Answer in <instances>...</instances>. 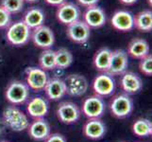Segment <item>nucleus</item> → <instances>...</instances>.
I'll return each instance as SVG.
<instances>
[{"mask_svg": "<svg viewBox=\"0 0 152 142\" xmlns=\"http://www.w3.org/2000/svg\"><path fill=\"white\" fill-rule=\"evenodd\" d=\"M2 119L6 127L14 132L25 131L29 125V120L27 115L14 105H10L4 109Z\"/></svg>", "mask_w": 152, "mask_h": 142, "instance_id": "1", "label": "nucleus"}, {"mask_svg": "<svg viewBox=\"0 0 152 142\" xmlns=\"http://www.w3.org/2000/svg\"><path fill=\"white\" fill-rule=\"evenodd\" d=\"M6 38L9 44L14 46H22L30 40L31 29L23 20L16 21L6 29Z\"/></svg>", "mask_w": 152, "mask_h": 142, "instance_id": "2", "label": "nucleus"}, {"mask_svg": "<svg viewBox=\"0 0 152 142\" xmlns=\"http://www.w3.org/2000/svg\"><path fill=\"white\" fill-rule=\"evenodd\" d=\"M5 97L12 105H21L29 98V87L21 81H12L6 88Z\"/></svg>", "mask_w": 152, "mask_h": 142, "instance_id": "3", "label": "nucleus"}, {"mask_svg": "<svg viewBox=\"0 0 152 142\" xmlns=\"http://www.w3.org/2000/svg\"><path fill=\"white\" fill-rule=\"evenodd\" d=\"M110 110L115 118H127L133 110V102L129 94H117L110 102Z\"/></svg>", "mask_w": 152, "mask_h": 142, "instance_id": "4", "label": "nucleus"}, {"mask_svg": "<svg viewBox=\"0 0 152 142\" xmlns=\"http://www.w3.org/2000/svg\"><path fill=\"white\" fill-rule=\"evenodd\" d=\"M30 39L35 46L42 49H51L55 43V34L49 27L42 25L31 29Z\"/></svg>", "mask_w": 152, "mask_h": 142, "instance_id": "5", "label": "nucleus"}, {"mask_svg": "<svg viewBox=\"0 0 152 142\" xmlns=\"http://www.w3.org/2000/svg\"><path fill=\"white\" fill-rule=\"evenodd\" d=\"M66 34L72 42L77 44H83L90 38L91 29L83 20L78 19L67 26Z\"/></svg>", "mask_w": 152, "mask_h": 142, "instance_id": "6", "label": "nucleus"}, {"mask_svg": "<svg viewBox=\"0 0 152 142\" xmlns=\"http://www.w3.org/2000/svg\"><path fill=\"white\" fill-rule=\"evenodd\" d=\"M58 119L65 124H73L80 118V109L72 102H62L56 110Z\"/></svg>", "mask_w": 152, "mask_h": 142, "instance_id": "7", "label": "nucleus"}, {"mask_svg": "<svg viewBox=\"0 0 152 142\" xmlns=\"http://www.w3.org/2000/svg\"><path fill=\"white\" fill-rule=\"evenodd\" d=\"M93 90L99 97H109L115 90V81L113 76L107 72L97 75L93 82Z\"/></svg>", "mask_w": 152, "mask_h": 142, "instance_id": "8", "label": "nucleus"}, {"mask_svg": "<svg viewBox=\"0 0 152 142\" xmlns=\"http://www.w3.org/2000/svg\"><path fill=\"white\" fill-rule=\"evenodd\" d=\"M64 83L66 87V94L72 97H80L88 90V81L80 74H70L65 77Z\"/></svg>", "mask_w": 152, "mask_h": 142, "instance_id": "9", "label": "nucleus"}, {"mask_svg": "<svg viewBox=\"0 0 152 142\" xmlns=\"http://www.w3.org/2000/svg\"><path fill=\"white\" fill-rule=\"evenodd\" d=\"M105 102L102 97L93 95L86 98L82 102V113L88 118H98L105 112Z\"/></svg>", "mask_w": 152, "mask_h": 142, "instance_id": "10", "label": "nucleus"}, {"mask_svg": "<svg viewBox=\"0 0 152 142\" xmlns=\"http://www.w3.org/2000/svg\"><path fill=\"white\" fill-rule=\"evenodd\" d=\"M80 10L76 4L72 2H64L57 7L56 17L60 23L68 26L80 17Z\"/></svg>", "mask_w": 152, "mask_h": 142, "instance_id": "11", "label": "nucleus"}, {"mask_svg": "<svg viewBox=\"0 0 152 142\" xmlns=\"http://www.w3.org/2000/svg\"><path fill=\"white\" fill-rule=\"evenodd\" d=\"M129 66V58L127 51L123 49H115L112 52L110 66L107 71L111 76L122 75L127 71Z\"/></svg>", "mask_w": 152, "mask_h": 142, "instance_id": "12", "label": "nucleus"}, {"mask_svg": "<svg viewBox=\"0 0 152 142\" xmlns=\"http://www.w3.org/2000/svg\"><path fill=\"white\" fill-rule=\"evenodd\" d=\"M26 75L28 86L35 91L43 90L48 80V73L41 67H28L26 69Z\"/></svg>", "mask_w": 152, "mask_h": 142, "instance_id": "13", "label": "nucleus"}, {"mask_svg": "<svg viewBox=\"0 0 152 142\" xmlns=\"http://www.w3.org/2000/svg\"><path fill=\"white\" fill-rule=\"evenodd\" d=\"M111 24L113 28L118 31H130L134 28V15L128 10H117L113 14Z\"/></svg>", "mask_w": 152, "mask_h": 142, "instance_id": "14", "label": "nucleus"}, {"mask_svg": "<svg viewBox=\"0 0 152 142\" xmlns=\"http://www.w3.org/2000/svg\"><path fill=\"white\" fill-rule=\"evenodd\" d=\"M83 21L89 26L90 29H98L106 23V13L104 10L100 7L93 6L86 8V10L83 13Z\"/></svg>", "mask_w": 152, "mask_h": 142, "instance_id": "15", "label": "nucleus"}, {"mask_svg": "<svg viewBox=\"0 0 152 142\" xmlns=\"http://www.w3.org/2000/svg\"><path fill=\"white\" fill-rule=\"evenodd\" d=\"M44 90L46 97L51 101H59L66 95L64 81L59 77L48 79Z\"/></svg>", "mask_w": 152, "mask_h": 142, "instance_id": "16", "label": "nucleus"}, {"mask_svg": "<svg viewBox=\"0 0 152 142\" xmlns=\"http://www.w3.org/2000/svg\"><path fill=\"white\" fill-rule=\"evenodd\" d=\"M120 85L126 94H136L143 87L141 78L132 71H126L122 74Z\"/></svg>", "mask_w": 152, "mask_h": 142, "instance_id": "17", "label": "nucleus"}, {"mask_svg": "<svg viewBox=\"0 0 152 142\" xmlns=\"http://www.w3.org/2000/svg\"><path fill=\"white\" fill-rule=\"evenodd\" d=\"M83 134L86 138L97 140L106 134V126L100 118H89L83 126Z\"/></svg>", "mask_w": 152, "mask_h": 142, "instance_id": "18", "label": "nucleus"}, {"mask_svg": "<svg viewBox=\"0 0 152 142\" xmlns=\"http://www.w3.org/2000/svg\"><path fill=\"white\" fill-rule=\"evenodd\" d=\"M48 102L42 97H34L27 104V110L33 118H43L48 113Z\"/></svg>", "mask_w": 152, "mask_h": 142, "instance_id": "19", "label": "nucleus"}, {"mask_svg": "<svg viewBox=\"0 0 152 142\" xmlns=\"http://www.w3.org/2000/svg\"><path fill=\"white\" fill-rule=\"evenodd\" d=\"M29 135L35 140H45L50 135V126L48 122L43 118H35L28 127Z\"/></svg>", "mask_w": 152, "mask_h": 142, "instance_id": "20", "label": "nucleus"}, {"mask_svg": "<svg viewBox=\"0 0 152 142\" xmlns=\"http://www.w3.org/2000/svg\"><path fill=\"white\" fill-rule=\"evenodd\" d=\"M45 20V12L41 8L31 7L24 14L23 21L30 29H33L37 27L44 25Z\"/></svg>", "mask_w": 152, "mask_h": 142, "instance_id": "21", "label": "nucleus"}, {"mask_svg": "<svg viewBox=\"0 0 152 142\" xmlns=\"http://www.w3.org/2000/svg\"><path fill=\"white\" fill-rule=\"evenodd\" d=\"M127 53L135 59H142L149 54V45L145 39L134 38L128 45Z\"/></svg>", "mask_w": 152, "mask_h": 142, "instance_id": "22", "label": "nucleus"}, {"mask_svg": "<svg viewBox=\"0 0 152 142\" xmlns=\"http://www.w3.org/2000/svg\"><path fill=\"white\" fill-rule=\"evenodd\" d=\"M112 50L109 47H101L96 52L93 59L94 66L99 72H107L110 66V62H111L112 57Z\"/></svg>", "mask_w": 152, "mask_h": 142, "instance_id": "23", "label": "nucleus"}, {"mask_svg": "<svg viewBox=\"0 0 152 142\" xmlns=\"http://www.w3.org/2000/svg\"><path fill=\"white\" fill-rule=\"evenodd\" d=\"M134 28L143 32H149L152 29V13L150 10H144L134 16Z\"/></svg>", "mask_w": 152, "mask_h": 142, "instance_id": "24", "label": "nucleus"}, {"mask_svg": "<svg viewBox=\"0 0 152 142\" xmlns=\"http://www.w3.org/2000/svg\"><path fill=\"white\" fill-rule=\"evenodd\" d=\"M55 58L57 69H65L69 67L74 60L72 52L65 47H60L59 49H57L55 51Z\"/></svg>", "mask_w": 152, "mask_h": 142, "instance_id": "25", "label": "nucleus"}, {"mask_svg": "<svg viewBox=\"0 0 152 142\" xmlns=\"http://www.w3.org/2000/svg\"><path fill=\"white\" fill-rule=\"evenodd\" d=\"M39 65L45 71L56 69V58L55 51L51 49H43L39 56Z\"/></svg>", "mask_w": 152, "mask_h": 142, "instance_id": "26", "label": "nucleus"}, {"mask_svg": "<svg viewBox=\"0 0 152 142\" xmlns=\"http://www.w3.org/2000/svg\"><path fill=\"white\" fill-rule=\"evenodd\" d=\"M132 132L139 138H146L152 135V124L148 119L139 118L132 125Z\"/></svg>", "mask_w": 152, "mask_h": 142, "instance_id": "27", "label": "nucleus"}, {"mask_svg": "<svg viewBox=\"0 0 152 142\" xmlns=\"http://www.w3.org/2000/svg\"><path fill=\"white\" fill-rule=\"evenodd\" d=\"M24 3V0H1L0 5L10 14H15L23 10Z\"/></svg>", "mask_w": 152, "mask_h": 142, "instance_id": "28", "label": "nucleus"}, {"mask_svg": "<svg viewBox=\"0 0 152 142\" xmlns=\"http://www.w3.org/2000/svg\"><path fill=\"white\" fill-rule=\"evenodd\" d=\"M139 68H140V71L145 76L152 75V55L151 54H148L145 57L142 58V59H140Z\"/></svg>", "mask_w": 152, "mask_h": 142, "instance_id": "29", "label": "nucleus"}, {"mask_svg": "<svg viewBox=\"0 0 152 142\" xmlns=\"http://www.w3.org/2000/svg\"><path fill=\"white\" fill-rule=\"evenodd\" d=\"M12 23V14L0 5V29H7Z\"/></svg>", "mask_w": 152, "mask_h": 142, "instance_id": "30", "label": "nucleus"}, {"mask_svg": "<svg viewBox=\"0 0 152 142\" xmlns=\"http://www.w3.org/2000/svg\"><path fill=\"white\" fill-rule=\"evenodd\" d=\"M45 142H66L65 138L61 134H52L49 135L45 139Z\"/></svg>", "mask_w": 152, "mask_h": 142, "instance_id": "31", "label": "nucleus"}, {"mask_svg": "<svg viewBox=\"0 0 152 142\" xmlns=\"http://www.w3.org/2000/svg\"><path fill=\"white\" fill-rule=\"evenodd\" d=\"M77 2L84 8H90L93 6H96L99 0H77Z\"/></svg>", "mask_w": 152, "mask_h": 142, "instance_id": "32", "label": "nucleus"}, {"mask_svg": "<svg viewBox=\"0 0 152 142\" xmlns=\"http://www.w3.org/2000/svg\"><path fill=\"white\" fill-rule=\"evenodd\" d=\"M45 1L48 3L50 6H54V7H58L61 5L62 3L66 2V0H45Z\"/></svg>", "mask_w": 152, "mask_h": 142, "instance_id": "33", "label": "nucleus"}, {"mask_svg": "<svg viewBox=\"0 0 152 142\" xmlns=\"http://www.w3.org/2000/svg\"><path fill=\"white\" fill-rule=\"evenodd\" d=\"M119 1H120V3L126 5V6H132V5L137 2L138 0H119Z\"/></svg>", "mask_w": 152, "mask_h": 142, "instance_id": "34", "label": "nucleus"}, {"mask_svg": "<svg viewBox=\"0 0 152 142\" xmlns=\"http://www.w3.org/2000/svg\"><path fill=\"white\" fill-rule=\"evenodd\" d=\"M6 128L7 127H6V125H5L3 119L0 118V135H2L5 133V131H6Z\"/></svg>", "mask_w": 152, "mask_h": 142, "instance_id": "35", "label": "nucleus"}, {"mask_svg": "<svg viewBox=\"0 0 152 142\" xmlns=\"http://www.w3.org/2000/svg\"><path fill=\"white\" fill-rule=\"evenodd\" d=\"M25 2H28V3H35V2H37L39 1V0H24Z\"/></svg>", "mask_w": 152, "mask_h": 142, "instance_id": "36", "label": "nucleus"}, {"mask_svg": "<svg viewBox=\"0 0 152 142\" xmlns=\"http://www.w3.org/2000/svg\"><path fill=\"white\" fill-rule=\"evenodd\" d=\"M148 5H149V6H151V0H148Z\"/></svg>", "mask_w": 152, "mask_h": 142, "instance_id": "37", "label": "nucleus"}, {"mask_svg": "<svg viewBox=\"0 0 152 142\" xmlns=\"http://www.w3.org/2000/svg\"><path fill=\"white\" fill-rule=\"evenodd\" d=\"M0 142H8V141H4V140H2V141H0Z\"/></svg>", "mask_w": 152, "mask_h": 142, "instance_id": "38", "label": "nucleus"}]
</instances>
